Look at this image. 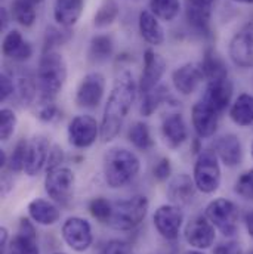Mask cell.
Here are the masks:
<instances>
[{"label":"cell","instance_id":"6da1fadb","mask_svg":"<svg viewBox=\"0 0 253 254\" xmlns=\"http://www.w3.org/2000/svg\"><path fill=\"white\" fill-rule=\"evenodd\" d=\"M136 95V84L130 71H123L114 81L113 90L107 101L102 123L101 139L102 142H111L122 130L127 114L132 108Z\"/></svg>","mask_w":253,"mask_h":254},{"label":"cell","instance_id":"7a4b0ae2","mask_svg":"<svg viewBox=\"0 0 253 254\" xmlns=\"http://www.w3.org/2000/svg\"><path fill=\"white\" fill-rule=\"evenodd\" d=\"M102 169L107 185L113 190H117L123 188L138 176L141 161L135 152L126 148L114 146L105 152Z\"/></svg>","mask_w":253,"mask_h":254},{"label":"cell","instance_id":"3957f363","mask_svg":"<svg viewBox=\"0 0 253 254\" xmlns=\"http://www.w3.org/2000/svg\"><path fill=\"white\" fill-rule=\"evenodd\" d=\"M67 80V63L57 51L43 52L37 68V90L42 104L54 102Z\"/></svg>","mask_w":253,"mask_h":254},{"label":"cell","instance_id":"277c9868","mask_svg":"<svg viewBox=\"0 0 253 254\" xmlns=\"http://www.w3.org/2000/svg\"><path fill=\"white\" fill-rule=\"evenodd\" d=\"M150 201L145 195H133L127 199L113 202V213L108 226L116 231H132L139 226L147 213Z\"/></svg>","mask_w":253,"mask_h":254},{"label":"cell","instance_id":"5b68a950","mask_svg":"<svg viewBox=\"0 0 253 254\" xmlns=\"http://www.w3.org/2000/svg\"><path fill=\"white\" fill-rule=\"evenodd\" d=\"M192 179L197 190L203 193H213L221 185V167L218 155L212 149H201L197 155Z\"/></svg>","mask_w":253,"mask_h":254},{"label":"cell","instance_id":"8992f818","mask_svg":"<svg viewBox=\"0 0 253 254\" xmlns=\"http://www.w3.org/2000/svg\"><path fill=\"white\" fill-rule=\"evenodd\" d=\"M206 217L224 237H233L239 231L240 208L227 198H216L209 202L206 207Z\"/></svg>","mask_w":253,"mask_h":254},{"label":"cell","instance_id":"52a82bcc","mask_svg":"<svg viewBox=\"0 0 253 254\" xmlns=\"http://www.w3.org/2000/svg\"><path fill=\"white\" fill-rule=\"evenodd\" d=\"M61 234L65 244L77 253L89 250L93 243L92 226L86 219L82 217H68L64 222Z\"/></svg>","mask_w":253,"mask_h":254},{"label":"cell","instance_id":"ba28073f","mask_svg":"<svg viewBox=\"0 0 253 254\" xmlns=\"http://www.w3.org/2000/svg\"><path fill=\"white\" fill-rule=\"evenodd\" d=\"M104 92H105V77L98 71H92L82 78L76 92V104L80 108L93 110L101 104L104 98Z\"/></svg>","mask_w":253,"mask_h":254},{"label":"cell","instance_id":"9c48e42d","mask_svg":"<svg viewBox=\"0 0 253 254\" xmlns=\"http://www.w3.org/2000/svg\"><path fill=\"white\" fill-rule=\"evenodd\" d=\"M101 134V126L92 116H77L68 125V140L74 148L92 146Z\"/></svg>","mask_w":253,"mask_h":254},{"label":"cell","instance_id":"30bf717a","mask_svg":"<svg viewBox=\"0 0 253 254\" xmlns=\"http://www.w3.org/2000/svg\"><path fill=\"white\" fill-rule=\"evenodd\" d=\"M74 173L68 167H58L49 170L45 179V190L48 195L58 204H67L74 190Z\"/></svg>","mask_w":253,"mask_h":254},{"label":"cell","instance_id":"8fae6325","mask_svg":"<svg viewBox=\"0 0 253 254\" xmlns=\"http://www.w3.org/2000/svg\"><path fill=\"white\" fill-rule=\"evenodd\" d=\"M154 226L157 232L168 241H175L179 238V232L184 223V214L179 205L165 204L160 205L154 213Z\"/></svg>","mask_w":253,"mask_h":254},{"label":"cell","instance_id":"7c38bea8","mask_svg":"<svg viewBox=\"0 0 253 254\" xmlns=\"http://www.w3.org/2000/svg\"><path fill=\"white\" fill-rule=\"evenodd\" d=\"M184 237L191 247L197 250H206L213 246L216 232H215V226L206 217V214L204 216L198 214L190 219V222L187 223L184 229Z\"/></svg>","mask_w":253,"mask_h":254},{"label":"cell","instance_id":"4fadbf2b","mask_svg":"<svg viewBox=\"0 0 253 254\" xmlns=\"http://www.w3.org/2000/svg\"><path fill=\"white\" fill-rule=\"evenodd\" d=\"M230 58L237 66L253 68V22L246 24L230 42Z\"/></svg>","mask_w":253,"mask_h":254},{"label":"cell","instance_id":"5bb4252c","mask_svg":"<svg viewBox=\"0 0 253 254\" xmlns=\"http://www.w3.org/2000/svg\"><path fill=\"white\" fill-rule=\"evenodd\" d=\"M51 140L43 134H36L28 140L27 146V158L24 172L28 176H37L42 169L48 164L49 152H51Z\"/></svg>","mask_w":253,"mask_h":254},{"label":"cell","instance_id":"9a60e30c","mask_svg":"<svg viewBox=\"0 0 253 254\" xmlns=\"http://www.w3.org/2000/svg\"><path fill=\"white\" fill-rule=\"evenodd\" d=\"M166 71V61L151 49L144 52V69L139 78V92L142 95L156 89Z\"/></svg>","mask_w":253,"mask_h":254},{"label":"cell","instance_id":"2e32d148","mask_svg":"<svg viewBox=\"0 0 253 254\" xmlns=\"http://www.w3.org/2000/svg\"><path fill=\"white\" fill-rule=\"evenodd\" d=\"M218 122L219 113L212 105H209L203 99L194 104L191 110V123L198 137H212L218 128Z\"/></svg>","mask_w":253,"mask_h":254},{"label":"cell","instance_id":"e0dca14e","mask_svg":"<svg viewBox=\"0 0 253 254\" xmlns=\"http://www.w3.org/2000/svg\"><path fill=\"white\" fill-rule=\"evenodd\" d=\"M204 80V74L201 69V65L195 63H188L178 66L172 74V83L176 92H179L184 96L192 95L200 83Z\"/></svg>","mask_w":253,"mask_h":254},{"label":"cell","instance_id":"ac0fdd59","mask_svg":"<svg viewBox=\"0 0 253 254\" xmlns=\"http://www.w3.org/2000/svg\"><path fill=\"white\" fill-rule=\"evenodd\" d=\"M9 254H40L37 232L30 219L22 217L19 220L18 234L10 241Z\"/></svg>","mask_w":253,"mask_h":254},{"label":"cell","instance_id":"d6986e66","mask_svg":"<svg viewBox=\"0 0 253 254\" xmlns=\"http://www.w3.org/2000/svg\"><path fill=\"white\" fill-rule=\"evenodd\" d=\"M231 96H233V83L228 80V77H224V78L210 80L207 83L203 101L212 105L221 114L230 105Z\"/></svg>","mask_w":253,"mask_h":254},{"label":"cell","instance_id":"ffe728a7","mask_svg":"<svg viewBox=\"0 0 253 254\" xmlns=\"http://www.w3.org/2000/svg\"><path fill=\"white\" fill-rule=\"evenodd\" d=\"M215 152L218 158L227 166V167H236L242 163L243 158V148L240 139L233 134L227 133L222 134L215 140Z\"/></svg>","mask_w":253,"mask_h":254},{"label":"cell","instance_id":"44dd1931","mask_svg":"<svg viewBox=\"0 0 253 254\" xmlns=\"http://www.w3.org/2000/svg\"><path fill=\"white\" fill-rule=\"evenodd\" d=\"M197 187L190 175L181 173L170 179L168 185V198L175 205H187L195 198Z\"/></svg>","mask_w":253,"mask_h":254},{"label":"cell","instance_id":"7402d4cb","mask_svg":"<svg viewBox=\"0 0 253 254\" xmlns=\"http://www.w3.org/2000/svg\"><path fill=\"white\" fill-rule=\"evenodd\" d=\"M162 136L170 149H178L188 139V128L181 114H170L163 120Z\"/></svg>","mask_w":253,"mask_h":254},{"label":"cell","instance_id":"603a6c76","mask_svg":"<svg viewBox=\"0 0 253 254\" xmlns=\"http://www.w3.org/2000/svg\"><path fill=\"white\" fill-rule=\"evenodd\" d=\"M1 52L9 60H13L16 63H24L31 58L33 48L28 42L24 40L22 34L18 30H12L3 39Z\"/></svg>","mask_w":253,"mask_h":254},{"label":"cell","instance_id":"cb8c5ba5","mask_svg":"<svg viewBox=\"0 0 253 254\" xmlns=\"http://www.w3.org/2000/svg\"><path fill=\"white\" fill-rule=\"evenodd\" d=\"M139 33L142 39L151 46H160L165 42V30L159 18L151 10H142L138 19Z\"/></svg>","mask_w":253,"mask_h":254},{"label":"cell","instance_id":"d4e9b609","mask_svg":"<svg viewBox=\"0 0 253 254\" xmlns=\"http://www.w3.org/2000/svg\"><path fill=\"white\" fill-rule=\"evenodd\" d=\"M185 15L190 25L198 33L210 34V4L201 3L198 0L185 1Z\"/></svg>","mask_w":253,"mask_h":254},{"label":"cell","instance_id":"484cf974","mask_svg":"<svg viewBox=\"0 0 253 254\" xmlns=\"http://www.w3.org/2000/svg\"><path fill=\"white\" fill-rule=\"evenodd\" d=\"M28 214L37 225L42 226H52L61 217L60 208L54 202L43 198H36L28 204Z\"/></svg>","mask_w":253,"mask_h":254},{"label":"cell","instance_id":"4316f807","mask_svg":"<svg viewBox=\"0 0 253 254\" xmlns=\"http://www.w3.org/2000/svg\"><path fill=\"white\" fill-rule=\"evenodd\" d=\"M84 0H55L54 4V18L65 28H70L77 24L83 13Z\"/></svg>","mask_w":253,"mask_h":254},{"label":"cell","instance_id":"83f0119b","mask_svg":"<svg viewBox=\"0 0 253 254\" xmlns=\"http://www.w3.org/2000/svg\"><path fill=\"white\" fill-rule=\"evenodd\" d=\"M231 120L240 127L253 125V95L242 93L230 108Z\"/></svg>","mask_w":253,"mask_h":254},{"label":"cell","instance_id":"f1b7e54d","mask_svg":"<svg viewBox=\"0 0 253 254\" xmlns=\"http://www.w3.org/2000/svg\"><path fill=\"white\" fill-rule=\"evenodd\" d=\"M114 51V43L113 39L107 34H98L92 37L89 43V61L93 64H102L108 61L113 55Z\"/></svg>","mask_w":253,"mask_h":254},{"label":"cell","instance_id":"f546056e","mask_svg":"<svg viewBox=\"0 0 253 254\" xmlns=\"http://www.w3.org/2000/svg\"><path fill=\"white\" fill-rule=\"evenodd\" d=\"M175 102V99L170 96L169 90L165 86H157L151 92L142 95V104H141V114L144 117H150L154 114V111L162 105V104H169Z\"/></svg>","mask_w":253,"mask_h":254},{"label":"cell","instance_id":"4dcf8cb0","mask_svg":"<svg viewBox=\"0 0 253 254\" xmlns=\"http://www.w3.org/2000/svg\"><path fill=\"white\" fill-rule=\"evenodd\" d=\"M201 69L204 74V78L207 81L210 80H216V78H224L228 77V69L227 65L224 63V60L213 51V49H207L203 61H201Z\"/></svg>","mask_w":253,"mask_h":254},{"label":"cell","instance_id":"1f68e13d","mask_svg":"<svg viewBox=\"0 0 253 254\" xmlns=\"http://www.w3.org/2000/svg\"><path fill=\"white\" fill-rule=\"evenodd\" d=\"M127 137H129L130 143L141 151H148L154 146V139L151 136L150 127L144 122L133 123L127 131Z\"/></svg>","mask_w":253,"mask_h":254},{"label":"cell","instance_id":"d6a6232c","mask_svg":"<svg viewBox=\"0 0 253 254\" xmlns=\"http://www.w3.org/2000/svg\"><path fill=\"white\" fill-rule=\"evenodd\" d=\"M151 12L162 21H173L181 10V0H150Z\"/></svg>","mask_w":253,"mask_h":254},{"label":"cell","instance_id":"836d02e7","mask_svg":"<svg viewBox=\"0 0 253 254\" xmlns=\"http://www.w3.org/2000/svg\"><path fill=\"white\" fill-rule=\"evenodd\" d=\"M12 16L22 27H31L36 21L34 3L30 0H13L12 1Z\"/></svg>","mask_w":253,"mask_h":254},{"label":"cell","instance_id":"e575fe53","mask_svg":"<svg viewBox=\"0 0 253 254\" xmlns=\"http://www.w3.org/2000/svg\"><path fill=\"white\" fill-rule=\"evenodd\" d=\"M119 4L116 0H104V3L99 6V9L95 13L93 18V24L96 28H105L108 25H111L117 16H119Z\"/></svg>","mask_w":253,"mask_h":254},{"label":"cell","instance_id":"d590c367","mask_svg":"<svg viewBox=\"0 0 253 254\" xmlns=\"http://www.w3.org/2000/svg\"><path fill=\"white\" fill-rule=\"evenodd\" d=\"M15 92L18 95V101L21 102V105H30L36 96L37 92V83L28 77V75H18L16 77V83H15Z\"/></svg>","mask_w":253,"mask_h":254},{"label":"cell","instance_id":"8d00e7d4","mask_svg":"<svg viewBox=\"0 0 253 254\" xmlns=\"http://www.w3.org/2000/svg\"><path fill=\"white\" fill-rule=\"evenodd\" d=\"M27 146H28V140H25V139H19L16 142L10 157L7 158V167L10 172L19 173L24 170L25 158H27Z\"/></svg>","mask_w":253,"mask_h":254},{"label":"cell","instance_id":"74e56055","mask_svg":"<svg viewBox=\"0 0 253 254\" xmlns=\"http://www.w3.org/2000/svg\"><path fill=\"white\" fill-rule=\"evenodd\" d=\"M89 213L98 222L108 223V220L111 217V213H113V202H110L107 198H102V196L93 198L89 202Z\"/></svg>","mask_w":253,"mask_h":254},{"label":"cell","instance_id":"f35d334b","mask_svg":"<svg viewBox=\"0 0 253 254\" xmlns=\"http://www.w3.org/2000/svg\"><path fill=\"white\" fill-rule=\"evenodd\" d=\"M16 114L10 108H3L0 111V139L3 142L9 140L16 127Z\"/></svg>","mask_w":253,"mask_h":254},{"label":"cell","instance_id":"ab89813d","mask_svg":"<svg viewBox=\"0 0 253 254\" xmlns=\"http://www.w3.org/2000/svg\"><path fill=\"white\" fill-rule=\"evenodd\" d=\"M234 192L245 199H253V169L239 176L234 185Z\"/></svg>","mask_w":253,"mask_h":254},{"label":"cell","instance_id":"60d3db41","mask_svg":"<svg viewBox=\"0 0 253 254\" xmlns=\"http://www.w3.org/2000/svg\"><path fill=\"white\" fill-rule=\"evenodd\" d=\"M71 37V33L68 30H57V28H49L45 37V52L54 51L55 46H60L65 42H68Z\"/></svg>","mask_w":253,"mask_h":254},{"label":"cell","instance_id":"b9f144b4","mask_svg":"<svg viewBox=\"0 0 253 254\" xmlns=\"http://www.w3.org/2000/svg\"><path fill=\"white\" fill-rule=\"evenodd\" d=\"M99 254H135L132 246L126 243V241H122V240H113V241H108L102 250L99 252Z\"/></svg>","mask_w":253,"mask_h":254},{"label":"cell","instance_id":"7bdbcfd3","mask_svg":"<svg viewBox=\"0 0 253 254\" xmlns=\"http://www.w3.org/2000/svg\"><path fill=\"white\" fill-rule=\"evenodd\" d=\"M170 175H172L170 160L166 158V157L160 158L156 163V166L153 167V176H154V179L159 181V182H165V181H168L170 178Z\"/></svg>","mask_w":253,"mask_h":254},{"label":"cell","instance_id":"ee69618b","mask_svg":"<svg viewBox=\"0 0 253 254\" xmlns=\"http://www.w3.org/2000/svg\"><path fill=\"white\" fill-rule=\"evenodd\" d=\"M60 117H61V111H60V108L54 102L42 104V107H40V110L37 113V119L42 120V122H45V123L57 122Z\"/></svg>","mask_w":253,"mask_h":254},{"label":"cell","instance_id":"f6af8a7d","mask_svg":"<svg viewBox=\"0 0 253 254\" xmlns=\"http://www.w3.org/2000/svg\"><path fill=\"white\" fill-rule=\"evenodd\" d=\"M15 93V83L10 74L3 72L0 77V99L4 102Z\"/></svg>","mask_w":253,"mask_h":254},{"label":"cell","instance_id":"bcb514c9","mask_svg":"<svg viewBox=\"0 0 253 254\" xmlns=\"http://www.w3.org/2000/svg\"><path fill=\"white\" fill-rule=\"evenodd\" d=\"M64 163V151L60 145H52L51 148V152H49V158H48V172L49 170H54V169H58L61 167Z\"/></svg>","mask_w":253,"mask_h":254},{"label":"cell","instance_id":"7dc6e473","mask_svg":"<svg viewBox=\"0 0 253 254\" xmlns=\"http://www.w3.org/2000/svg\"><path fill=\"white\" fill-rule=\"evenodd\" d=\"M213 254H243L242 246L236 241H227L219 244L215 250Z\"/></svg>","mask_w":253,"mask_h":254},{"label":"cell","instance_id":"c3c4849f","mask_svg":"<svg viewBox=\"0 0 253 254\" xmlns=\"http://www.w3.org/2000/svg\"><path fill=\"white\" fill-rule=\"evenodd\" d=\"M7 240H9V232L6 228H0V252L3 254L6 246H7Z\"/></svg>","mask_w":253,"mask_h":254},{"label":"cell","instance_id":"681fc988","mask_svg":"<svg viewBox=\"0 0 253 254\" xmlns=\"http://www.w3.org/2000/svg\"><path fill=\"white\" fill-rule=\"evenodd\" d=\"M0 15H1V24H0V28H1V31H3V30H6V27H7V24H9L7 10H6L4 7H1V12H0Z\"/></svg>","mask_w":253,"mask_h":254},{"label":"cell","instance_id":"f907efd6","mask_svg":"<svg viewBox=\"0 0 253 254\" xmlns=\"http://www.w3.org/2000/svg\"><path fill=\"white\" fill-rule=\"evenodd\" d=\"M246 228H248L249 235L253 238V210L246 216Z\"/></svg>","mask_w":253,"mask_h":254},{"label":"cell","instance_id":"816d5d0a","mask_svg":"<svg viewBox=\"0 0 253 254\" xmlns=\"http://www.w3.org/2000/svg\"><path fill=\"white\" fill-rule=\"evenodd\" d=\"M184 254H204V253H201V252H198V250H188V252H185Z\"/></svg>","mask_w":253,"mask_h":254},{"label":"cell","instance_id":"f5cc1de1","mask_svg":"<svg viewBox=\"0 0 253 254\" xmlns=\"http://www.w3.org/2000/svg\"><path fill=\"white\" fill-rule=\"evenodd\" d=\"M234 1H239V3H248V4H252L253 0H234Z\"/></svg>","mask_w":253,"mask_h":254},{"label":"cell","instance_id":"db71d44e","mask_svg":"<svg viewBox=\"0 0 253 254\" xmlns=\"http://www.w3.org/2000/svg\"><path fill=\"white\" fill-rule=\"evenodd\" d=\"M198 1H201V3H206V4H212L215 0H198Z\"/></svg>","mask_w":253,"mask_h":254},{"label":"cell","instance_id":"11a10c76","mask_svg":"<svg viewBox=\"0 0 253 254\" xmlns=\"http://www.w3.org/2000/svg\"><path fill=\"white\" fill-rule=\"evenodd\" d=\"M30 1H31V3H34V4H36V3H40V1H43V0H30Z\"/></svg>","mask_w":253,"mask_h":254},{"label":"cell","instance_id":"9f6ffc18","mask_svg":"<svg viewBox=\"0 0 253 254\" xmlns=\"http://www.w3.org/2000/svg\"><path fill=\"white\" fill-rule=\"evenodd\" d=\"M252 155H253V143H252Z\"/></svg>","mask_w":253,"mask_h":254},{"label":"cell","instance_id":"6f0895ef","mask_svg":"<svg viewBox=\"0 0 253 254\" xmlns=\"http://www.w3.org/2000/svg\"><path fill=\"white\" fill-rule=\"evenodd\" d=\"M55 254H65V253H55Z\"/></svg>","mask_w":253,"mask_h":254},{"label":"cell","instance_id":"680465c9","mask_svg":"<svg viewBox=\"0 0 253 254\" xmlns=\"http://www.w3.org/2000/svg\"><path fill=\"white\" fill-rule=\"evenodd\" d=\"M251 254H253V252H252V253H251Z\"/></svg>","mask_w":253,"mask_h":254}]
</instances>
